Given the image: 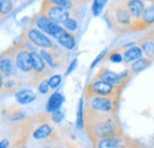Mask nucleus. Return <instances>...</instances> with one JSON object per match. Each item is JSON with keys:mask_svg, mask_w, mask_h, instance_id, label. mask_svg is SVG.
<instances>
[{"mask_svg": "<svg viewBox=\"0 0 154 148\" xmlns=\"http://www.w3.org/2000/svg\"><path fill=\"white\" fill-rule=\"evenodd\" d=\"M84 125L88 137L93 145L100 139L122 135V127L117 114L100 113L88 107L84 108Z\"/></svg>", "mask_w": 154, "mask_h": 148, "instance_id": "obj_1", "label": "nucleus"}, {"mask_svg": "<svg viewBox=\"0 0 154 148\" xmlns=\"http://www.w3.org/2000/svg\"><path fill=\"white\" fill-rule=\"evenodd\" d=\"M106 17L110 20L113 30H117L119 32H128L133 29L134 21L126 6V0H112Z\"/></svg>", "mask_w": 154, "mask_h": 148, "instance_id": "obj_2", "label": "nucleus"}, {"mask_svg": "<svg viewBox=\"0 0 154 148\" xmlns=\"http://www.w3.org/2000/svg\"><path fill=\"white\" fill-rule=\"evenodd\" d=\"M128 82H123L120 84H112L102 79L94 78L88 87L85 88V96H109V97H121L126 84Z\"/></svg>", "mask_w": 154, "mask_h": 148, "instance_id": "obj_3", "label": "nucleus"}, {"mask_svg": "<svg viewBox=\"0 0 154 148\" xmlns=\"http://www.w3.org/2000/svg\"><path fill=\"white\" fill-rule=\"evenodd\" d=\"M85 107L100 111V113H112L117 114L120 98L109 96H85Z\"/></svg>", "mask_w": 154, "mask_h": 148, "instance_id": "obj_4", "label": "nucleus"}, {"mask_svg": "<svg viewBox=\"0 0 154 148\" xmlns=\"http://www.w3.org/2000/svg\"><path fill=\"white\" fill-rule=\"evenodd\" d=\"M31 23H32V25H35L37 29H39L40 31H43L44 33L49 35L50 37L56 38V39H58L66 31L60 24L54 21L52 19H50L48 16H45V14H43L40 12H38L33 17V19L31 20Z\"/></svg>", "mask_w": 154, "mask_h": 148, "instance_id": "obj_5", "label": "nucleus"}, {"mask_svg": "<svg viewBox=\"0 0 154 148\" xmlns=\"http://www.w3.org/2000/svg\"><path fill=\"white\" fill-rule=\"evenodd\" d=\"M40 13L48 16L50 19H52L54 21H56L58 24H63L68 18L71 17L72 12L69 10H65L63 7H59L57 5L50 2L49 0H43L42 5H40Z\"/></svg>", "mask_w": 154, "mask_h": 148, "instance_id": "obj_6", "label": "nucleus"}, {"mask_svg": "<svg viewBox=\"0 0 154 148\" xmlns=\"http://www.w3.org/2000/svg\"><path fill=\"white\" fill-rule=\"evenodd\" d=\"M21 37H24V39L27 40L29 43L35 44L43 49H51L55 46L54 42L36 26H30V27L25 29L24 32L21 33Z\"/></svg>", "mask_w": 154, "mask_h": 148, "instance_id": "obj_7", "label": "nucleus"}, {"mask_svg": "<svg viewBox=\"0 0 154 148\" xmlns=\"http://www.w3.org/2000/svg\"><path fill=\"white\" fill-rule=\"evenodd\" d=\"M16 70V46L13 45L0 55V74L5 78H12Z\"/></svg>", "mask_w": 154, "mask_h": 148, "instance_id": "obj_8", "label": "nucleus"}, {"mask_svg": "<svg viewBox=\"0 0 154 148\" xmlns=\"http://www.w3.org/2000/svg\"><path fill=\"white\" fill-rule=\"evenodd\" d=\"M16 46V66L23 74L29 76L32 74V62H31V51H29L24 44L14 43Z\"/></svg>", "mask_w": 154, "mask_h": 148, "instance_id": "obj_9", "label": "nucleus"}, {"mask_svg": "<svg viewBox=\"0 0 154 148\" xmlns=\"http://www.w3.org/2000/svg\"><path fill=\"white\" fill-rule=\"evenodd\" d=\"M39 55L43 57V59L46 62V64L51 69H59L63 65H65L68 62L66 56L63 54L60 49H58L56 46L51 49H43Z\"/></svg>", "mask_w": 154, "mask_h": 148, "instance_id": "obj_10", "label": "nucleus"}, {"mask_svg": "<svg viewBox=\"0 0 154 148\" xmlns=\"http://www.w3.org/2000/svg\"><path fill=\"white\" fill-rule=\"evenodd\" d=\"M133 75L131 74L129 70H126L121 74H117L114 72L104 66H101L100 70L97 71L95 78L97 79H102V81H106L108 83H112V84H120V83H123V82H128L131 79Z\"/></svg>", "mask_w": 154, "mask_h": 148, "instance_id": "obj_11", "label": "nucleus"}, {"mask_svg": "<svg viewBox=\"0 0 154 148\" xmlns=\"http://www.w3.org/2000/svg\"><path fill=\"white\" fill-rule=\"evenodd\" d=\"M154 27V4L146 5L145 12L142 14L141 20L133 27L132 31H142L146 29H153Z\"/></svg>", "mask_w": 154, "mask_h": 148, "instance_id": "obj_12", "label": "nucleus"}, {"mask_svg": "<svg viewBox=\"0 0 154 148\" xmlns=\"http://www.w3.org/2000/svg\"><path fill=\"white\" fill-rule=\"evenodd\" d=\"M126 6L133 18V27L141 20L142 14L145 12L146 5L143 2V0H126ZM133 30V29H132Z\"/></svg>", "mask_w": 154, "mask_h": 148, "instance_id": "obj_13", "label": "nucleus"}, {"mask_svg": "<svg viewBox=\"0 0 154 148\" xmlns=\"http://www.w3.org/2000/svg\"><path fill=\"white\" fill-rule=\"evenodd\" d=\"M52 133H54V127H52V125L46 120V121L42 122L38 127L33 130L32 136H33V139H36V140H44V139H48L49 136H51Z\"/></svg>", "mask_w": 154, "mask_h": 148, "instance_id": "obj_14", "label": "nucleus"}, {"mask_svg": "<svg viewBox=\"0 0 154 148\" xmlns=\"http://www.w3.org/2000/svg\"><path fill=\"white\" fill-rule=\"evenodd\" d=\"M137 45L141 48V50H142L143 55L146 56V58L154 62V44L151 37L148 36V33L137 40Z\"/></svg>", "mask_w": 154, "mask_h": 148, "instance_id": "obj_15", "label": "nucleus"}, {"mask_svg": "<svg viewBox=\"0 0 154 148\" xmlns=\"http://www.w3.org/2000/svg\"><path fill=\"white\" fill-rule=\"evenodd\" d=\"M2 115L8 121H13V122L21 121L23 119H25V113L18 106H11V107L6 108L5 110H2Z\"/></svg>", "mask_w": 154, "mask_h": 148, "instance_id": "obj_16", "label": "nucleus"}, {"mask_svg": "<svg viewBox=\"0 0 154 148\" xmlns=\"http://www.w3.org/2000/svg\"><path fill=\"white\" fill-rule=\"evenodd\" d=\"M125 134L117 135V136H109L104 139H100L94 143V148H115L123 139Z\"/></svg>", "mask_w": 154, "mask_h": 148, "instance_id": "obj_17", "label": "nucleus"}, {"mask_svg": "<svg viewBox=\"0 0 154 148\" xmlns=\"http://www.w3.org/2000/svg\"><path fill=\"white\" fill-rule=\"evenodd\" d=\"M64 102V96L62 95V93L56 91L54 93L48 100V103H46V110L49 113H54V111L60 109L62 104Z\"/></svg>", "mask_w": 154, "mask_h": 148, "instance_id": "obj_18", "label": "nucleus"}, {"mask_svg": "<svg viewBox=\"0 0 154 148\" xmlns=\"http://www.w3.org/2000/svg\"><path fill=\"white\" fill-rule=\"evenodd\" d=\"M35 100H36V94L30 89H24V90H20L18 93H16V101L20 106L30 104Z\"/></svg>", "mask_w": 154, "mask_h": 148, "instance_id": "obj_19", "label": "nucleus"}, {"mask_svg": "<svg viewBox=\"0 0 154 148\" xmlns=\"http://www.w3.org/2000/svg\"><path fill=\"white\" fill-rule=\"evenodd\" d=\"M152 63L153 62L151 59H148L146 57H141V58L136 59L135 62L132 63V65L129 68V71H131L132 75H136L139 72H141V71H143V70H146L147 68H149L152 65Z\"/></svg>", "mask_w": 154, "mask_h": 148, "instance_id": "obj_20", "label": "nucleus"}, {"mask_svg": "<svg viewBox=\"0 0 154 148\" xmlns=\"http://www.w3.org/2000/svg\"><path fill=\"white\" fill-rule=\"evenodd\" d=\"M142 55H143V52H142L141 48L139 45H134V46H132V48H129V49H127L125 51V54H123V60L126 63H133L136 59L141 58Z\"/></svg>", "mask_w": 154, "mask_h": 148, "instance_id": "obj_21", "label": "nucleus"}, {"mask_svg": "<svg viewBox=\"0 0 154 148\" xmlns=\"http://www.w3.org/2000/svg\"><path fill=\"white\" fill-rule=\"evenodd\" d=\"M57 40L60 44V46H63L68 50H72L76 46V38H75L72 32H69V31H65Z\"/></svg>", "mask_w": 154, "mask_h": 148, "instance_id": "obj_22", "label": "nucleus"}, {"mask_svg": "<svg viewBox=\"0 0 154 148\" xmlns=\"http://www.w3.org/2000/svg\"><path fill=\"white\" fill-rule=\"evenodd\" d=\"M49 1L52 2V4H55V5H57L59 7H63L65 10L71 11L72 13L76 12L77 10H78V7L75 5V2L72 0H49Z\"/></svg>", "mask_w": 154, "mask_h": 148, "instance_id": "obj_23", "label": "nucleus"}, {"mask_svg": "<svg viewBox=\"0 0 154 148\" xmlns=\"http://www.w3.org/2000/svg\"><path fill=\"white\" fill-rule=\"evenodd\" d=\"M13 10V0H0V16L4 18Z\"/></svg>", "mask_w": 154, "mask_h": 148, "instance_id": "obj_24", "label": "nucleus"}, {"mask_svg": "<svg viewBox=\"0 0 154 148\" xmlns=\"http://www.w3.org/2000/svg\"><path fill=\"white\" fill-rule=\"evenodd\" d=\"M63 27L66 30V31H69V32H74V31H76L77 27H78V23H77V19L76 17H70V18H68L63 24Z\"/></svg>", "mask_w": 154, "mask_h": 148, "instance_id": "obj_25", "label": "nucleus"}, {"mask_svg": "<svg viewBox=\"0 0 154 148\" xmlns=\"http://www.w3.org/2000/svg\"><path fill=\"white\" fill-rule=\"evenodd\" d=\"M83 125H84V109H83V98H81L77 110V128H82Z\"/></svg>", "mask_w": 154, "mask_h": 148, "instance_id": "obj_26", "label": "nucleus"}, {"mask_svg": "<svg viewBox=\"0 0 154 148\" xmlns=\"http://www.w3.org/2000/svg\"><path fill=\"white\" fill-rule=\"evenodd\" d=\"M104 4L101 0H93V5H91V12L95 17H98L102 13V10L104 8Z\"/></svg>", "mask_w": 154, "mask_h": 148, "instance_id": "obj_27", "label": "nucleus"}, {"mask_svg": "<svg viewBox=\"0 0 154 148\" xmlns=\"http://www.w3.org/2000/svg\"><path fill=\"white\" fill-rule=\"evenodd\" d=\"M62 82V76L60 75H51L50 78L48 79V83H49V87L51 89H56L58 85L60 84Z\"/></svg>", "mask_w": 154, "mask_h": 148, "instance_id": "obj_28", "label": "nucleus"}, {"mask_svg": "<svg viewBox=\"0 0 154 148\" xmlns=\"http://www.w3.org/2000/svg\"><path fill=\"white\" fill-rule=\"evenodd\" d=\"M106 59L110 60L113 63H121V62H123V56L121 55L119 51H113V52H110L109 55L107 56Z\"/></svg>", "mask_w": 154, "mask_h": 148, "instance_id": "obj_29", "label": "nucleus"}, {"mask_svg": "<svg viewBox=\"0 0 154 148\" xmlns=\"http://www.w3.org/2000/svg\"><path fill=\"white\" fill-rule=\"evenodd\" d=\"M63 117H64V114H63V111H60L59 109L54 111V113H51V116H50V119H51V121L54 123H59L63 120Z\"/></svg>", "mask_w": 154, "mask_h": 148, "instance_id": "obj_30", "label": "nucleus"}, {"mask_svg": "<svg viewBox=\"0 0 154 148\" xmlns=\"http://www.w3.org/2000/svg\"><path fill=\"white\" fill-rule=\"evenodd\" d=\"M49 89H50V87H49V83H48V79H43L42 82H39L38 83V90L40 94H46L49 91Z\"/></svg>", "mask_w": 154, "mask_h": 148, "instance_id": "obj_31", "label": "nucleus"}, {"mask_svg": "<svg viewBox=\"0 0 154 148\" xmlns=\"http://www.w3.org/2000/svg\"><path fill=\"white\" fill-rule=\"evenodd\" d=\"M106 55H107V50H103V51H102V52H101V54H100V55H98V56L96 57V59H95V60H94V62L91 63V65H90V69L95 68V66H96L97 63H98L100 60H102V59H103V57H104Z\"/></svg>", "mask_w": 154, "mask_h": 148, "instance_id": "obj_32", "label": "nucleus"}, {"mask_svg": "<svg viewBox=\"0 0 154 148\" xmlns=\"http://www.w3.org/2000/svg\"><path fill=\"white\" fill-rule=\"evenodd\" d=\"M77 66V58H75V59H72V62L69 64V68L66 69V72H65V75L68 76V75H70L75 69H76Z\"/></svg>", "mask_w": 154, "mask_h": 148, "instance_id": "obj_33", "label": "nucleus"}, {"mask_svg": "<svg viewBox=\"0 0 154 148\" xmlns=\"http://www.w3.org/2000/svg\"><path fill=\"white\" fill-rule=\"evenodd\" d=\"M129 148H147L143 143H141L140 141H136V140H132V143Z\"/></svg>", "mask_w": 154, "mask_h": 148, "instance_id": "obj_34", "label": "nucleus"}, {"mask_svg": "<svg viewBox=\"0 0 154 148\" xmlns=\"http://www.w3.org/2000/svg\"><path fill=\"white\" fill-rule=\"evenodd\" d=\"M74 2H75V5H76L78 8H81L84 4H87V2H89L90 0H72Z\"/></svg>", "mask_w": 154, "mask_h": 148, "instance_id": "obj_35", "label": "nucleus"}, {"mask_svg": "<svg viewBox=\"0 0 154 148\" xmlns=\"http://www.w3.org/2000/svg\"><path fill=\"white\" fill-rule=\"evenodd\" d=\"M8 145H10V142L7 140H1L0 141V148H8Z\"/></svg>", "mask_w": 154, "mask_h": 148, "instance_id": "obj_36", "label": "nucleus"}, {"mask_svg": "<svg viewBox=\"0 0 154 148\" xmlns=\"http://www.w3.org/2000/svg\"><path fill=\"white\" fill-rule=\"evenodd\" d=\"M5 77L0 74V91H2V88H4V84H5Z\"/></svg>", "mask_w": 154, "mask_h": 148, "instance_id": "obj_37", "label": "nucleus"}, {"mask_svg": "<svg viewBox=\"0 0 154 148\" xmlns=\"http://www.w3.org/2000/svg\"><path fill=\"white\" fill-rule=\"evenodd\" d=\"M148 36L151 37V39H152V42H153V44H154V27L148 32Z\"/></svg>", "mask_w": 154, "mask_h": 148, "instance_id": "obj_38", "label": "nucleus"}, {"mask_svg": "<svg viewBox=\"0 0 154 148\" xmlns=\"http://www.w3.org/2000/svg\"><path fill=\"white\" fill-rule=\"evenodd\" d=\"M151 146H152V148H154V136L153 139H152V141H151Z\"/></svg>", "mask_w": 154, "mask_h": 148, "instance_id": "obj_39", "label": "nucleus"}, {"mask_svg": "<svg viewBox=\"0 0 154 148\" xmlns=\"http://www.w3.org/2000/svg\"><path fill=\"white\" fill-rule=\"evenodd\" d=\"M101 1H102L104 5H107V2H108V0H101Z\"/></svg>", "mask_w": 154, "mask_h": 148, "instance_id": "obj_40", "label": "nucleus"}, {"mask_svg": "<svg viewBox=\"0 0 154 148\" xmlns=\"http://www.w3.org/2000/svg\"><path fill=\"white\" fill-rule=\"evenodd\" d=\"M148 2L149 4H154V0H148Z\"/></svg>", "mask_w": 154, "mask_h": 148, "instance_id": "obj_41", "label": "nucleus"}, {"mask_svg": "<svg viewBox=\"0 0 154 148\" xmlns=\"http://www.w3.org/2000/svg\"><path fill=\"white\" fill-rule=\"evenodd\" d=\"M44 148H52V147H49V146H48V147H44Z\"/></svg>", "mask_w": 154, "mask_h": 148, "instance_id": "obj_42", "label": "nucleus"}, {"mask_svg": "<svg viewBox=\"0 0 154 148\" xmlns=\"http://www.w3.org/2000/svg\"><path fill=\"white\" fill-rule=\"evenodd\" d=\"M1 19H2V17H1V16H0V20H1Z\"/></svg>", "mask_w": 154, "mask_h": 148, "instance_id": "obj_43", "label": "nucleus"}]
</instances>
